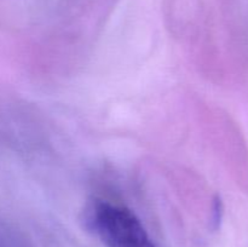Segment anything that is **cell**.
<instances>
[{
    "mask_svg": "<svg viewBox=\"0 0 248 247\" xmlns=\"http://www.w3.org/2000/svg\"><path fill=\"white\" fill-rule=\"evenodd\" d=\"M82 222L107 247H155L140 219L124 206L91 201L82 212Z\"/></svg>",
    "mask_w": 248,
    "mask_h": 247,
    "instance_id": "1",
    "label": "cell"
}]
</instances>
